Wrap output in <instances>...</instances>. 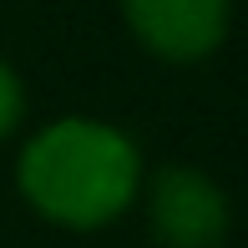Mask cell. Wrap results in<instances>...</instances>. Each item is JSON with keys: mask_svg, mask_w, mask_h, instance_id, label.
I'll return each instance as SVG.
<instances>
[{"mask_svg": "<svg viewBox=\"0 0 248 248\" xmlns=\"http://www.w3.org/2000/svg\"><path fill=\"white\" fill-rule=\"evenodd\" d=\"M20 111H26V92H20V76L10 71L5 61H0V142L16 132Z\"/></svg>", "mask_w": 248, "mask_h": 248, "instance_id": "cell-4", "label": "cell"}, {"mask_svg": "<svg viewBox=\"0 0 248 248\" xmlns=\"http://www.w3.org/2000/svg\"><path fill=\"white\" fill-rule=\"evenodd\" d=\"M132 36L162 61H202L228 36L233 0H122Z\"/></svg>", "mask_w": 248, "mask_h": 248, "instance_id": "cell-3", "label": "cell"}, {"mask_svg": "<svg viewBox=\"0 0 248 248\" xmlns=\"http://www.w3.org/2000/svg\"><path fill=\"white\" fill-rule=\"evenodd\" d=\"M20 198L56 228L92 233L137 202L142 152L122 127L96 117H61L26 142L16 162Z\"/></svg>", "mask_w": 248, "mask_h": 248, "instance_id": "cell-1", "label": "cell"}, {"mask_svg": "<svg viewBox=\"0 0 248 248\" xmlns=\"http://www.w3.org/2000/svg\"><path fill=\"white\" fill-rule=\"evenodd\" d=\"M147 218L162 248H223L233 208H228V193L202 167L172 162L152 177Z\"/></svg>", "mask_w": 248, "mask_h": 248, "instance_id": "cell-2", "label": "cell"}]
</instances>
